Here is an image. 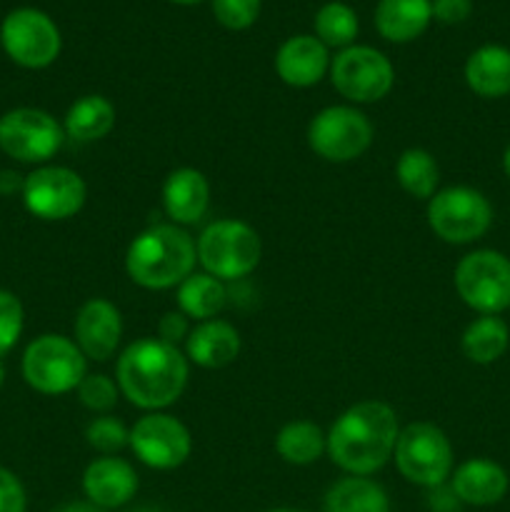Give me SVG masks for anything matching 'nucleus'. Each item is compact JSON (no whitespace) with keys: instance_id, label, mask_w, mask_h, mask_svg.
I'll use <instances>...</instances> for the list:
<instances>
[{"instance_id":"f257e3e1","label":"nucleus","mask_w":510,"mask_h":512,"mask_svg":"<svg viewBox=\"0 0 510 512\" xmlns=\"http://www.w3.org/2000/svg\"><path fill=\"white\" fill-rule=\"evenodd\" d=\"M398 418L393 408L365 400L345 410L328 433V453L350 475H370L383 468L398 443Z\"/></svg>"},{"instance_id":"f03ea898","label":"nucleus","mask_w":510,"mask_h":512,"mask_svg":"<svg viewBox=\"0 0 510 512\" xmlns=\"http://www.w3.org/2000/svg\"><path fill=\"white\" fill-rule=\"evenodd\" d=\"M188 383V363L175 345L145 338L130 345L118 360V388L143 410L173 405Z\"/></svg>"},{"instance_id":"7ed1b4c3","label":"nucleus","mask_w":510,"mask_h":512,"mask_svg":"<svg viewBox=\"0 0 510 512\" xmlns=\"http://www.w3.org/2000/svg\"><path fill=\"white\" fill-rule=\"evenodd\" d=\"M195 258L198 250L185 230L178 225H153L130 243L125 268L133 283L148 290H165L193 275Z\"/></svg>"},{"instance_id":"20e7f679","label":"nucleus","mask_w":510,"mask_h":512,"mask_svg":"<svg viewBox=\"0 0 510 512\" xmlns=\"http://www.w3.org/2000/svg\"><path fill=\"white\" fill-rule=\"evenodd\" d=\"M195 250L208 275L218 280H235L258 268L263 245L250 225L240 220H218L203 230Z\"/></svg>"},{"instance_id":"39448f33","label":"nucleus","mask_w":510,"mask_h":512,"mask_svg":"<svg viewBox=\"0 0 510 512\" xmlns=\"http://www.w3.org/2000/svg\"><path fill=\"white\" fill-rule=\"evenodd\" d=\"M23 378L43 395H63L85 378V355L63 335H40L23 355Z\"/></svg>"},{"instance_id":"423d86ee","label":"nucleus","mask_w":510,"mask_h":512,"mask_svg":"<svg viewBox=\"0 0 510 512\" xmlns=\"http://www.w3.org/2000/svg\"><path fill=\"white\" fill-rule=\"evenodd\" d=\"M493 223V208L480 190L455 185L435 193L428 203V225L440 240L453 245L483 238Z\"/></svg>"},{"instance_id":"0eeeda50","label":"nucleus","mask_w":510,"mask_h":512,"mask_svg":"<svg viewBox=\"0 0 510 512\" xmlns=\"http://www.w3.org/2000/svg\"><path fill=\"white\" fill-rule=\"evenodd\" d=\"M395 463L400 475L410 483L440 488L453 473V448L440 428L430 423H413L400 430Z\"/></svg>"},{"instance_id":"6e6552de","label":"nucleus","mask_w":510,"mask_h":512,"mask_svg":"<svg viewBox=\"0 0 510 512\" xmlns=\"http://www.w3.org/2000/svg\"><path fill=\"white\" fill-rule=\"evenodd\" d=\"M455 290L480 315L510 308V260L498 250H475L455 268Z\"/></svg>"},{"instance_id":"1a4fd4ad","label":"nucleus","mask_w":510,"mask_h":512,"mask_svg":"<svg viewBox=\"0 0 510 512\" xmlns=\"http://www.w3.org/2000/svg\"><path fill=\"white\" fill-rule=\"evenodd\" d=\"M308 143L320 158L330 163H348L363 155L373 143V125L360 110L333 105L310 120Z\"/></svg>"},{"instance_id":"9d476101","label":"nucleus","mask_w":510,"mask_h":512,"mask_svg":"<svg viewBox=\"0 0 510 512\" xmlns=\"http://www.w3.org/2000/svg\"><path fill=\"white\" fill-rule=\"evenodd\" d=\"M330 80L343 98L353 103H375L393 88V65L380 50L350 45L330 65Z\"/></svg>"},{"instance_id":"9b49d317","label":"nucleus","mask_w":510,"mask_h":512,"mask_svg":"<svg viewBox=\"0 0 510 512\" xmlns=\"http://www.w3.org/2000/svg\"><path fill=\"white\" fill-rule=\"evenodd\" d=\"M63 145V128L38 108H15L0 118V150L20 163H45Z\"/></svg>"},{"instance_id":"f8f14e48","label":"nucleus","mask_w":510,"mask_h":512,"mask_svg":"<svg viewBox=\"0 0 510 512\" xmlns=\"http://www.w3.org/2000/svg\"><path fill=\"white\" fill-rule=\"evenodd\" d=\"M0 43L23 68H45L60 53V30L35 8H18L3 20Z\"/></svg>"},{"instance_id":"ddd939ff","label":"nucleus","mask_w":510,"mask_h":512,"mask_svg":"<svg viewBox=\"0 0 510 512\" xmlns=\"http://www.w3.org/2000/svg\"><path fill=\"white\" fill-rule=\"evenodd\" d=\"M83 178L75 170L48 165L38 168L25 178L23 200L25 208L40 220H65L73 218L85 205Z\"/></svg>"},{"instance_id":"4468645a","label":"nucleus","mask_w":510,"mask_h":512,"mask_svg":"<svg viewBox=\"0 0 510 512\" xmlns=\"http://www.w3.org/2000/svg\"><path fill=\"white\" fill-rule=\"evenodd\" d=\"M130 448L148 468L173 470L188 460L190 433L180 420L163 413H150L130 430Z\"/></svg>"},{"instance_id":"2eb2a0df","label":"nucleus","mask_w":510,"mask_h":512,"mask_svg":"<svg viewBox=\"0 0 510 512\" xmlns=\"http://www.w3.org/2000/svg\"><path fill=\"white\" fill-rule=\"evenodd\" d=\"M123 335V320L110 300L93 298L78 310L75 318V345L90 360H108Z\"/></svg>"},{"instance_id":"dca6fc26","label":"nucleus","mask_w":510,"mask_h":512,"mask_svg":"<svg viewBox=\"0 0 510 512\" xmlns=\"http://www.w3.org/2000/svg\"><path fill=\"white\" fill-rule=\"evenodd\" d=\"M83 490L95 508H123L138 493V475L125 460L108 455L88 465L83 475Z\"/></svg>"},{"instance_id":"f3484780","label":"nucleus","mask_w":510,"mask_h":512,"mask_svg":"<svg viewBox=\"0 0 510 512\" xmlns=\"http://www.w3.org/2000/svg\"><path fill=\"white\" fill-rule=\"evenodd\" d=\"M328 65V48L315 35H293L280 45L275 55V70L280 80L293 88H310L320 83Z\"/></svg>"},{"instance_id":"a211bd4d","label":"nucleus","mask_w":510,"mask_h":512,"mask_svg":"<svg viewBox=\"0 0 510 512\" xmlns=\"http://www.w3.org/2000/svg\"><path fill=\"white\" fill-rule=\"evenodd\" d=\"M508 485V473L498 463L488 458H473L465 460L455 470L450 490H453L460 503L485 508V505L500 503L508 493Z\"/></svg>"},{"instance_id":"6ab92c4d","label":"nucleus","mask_w":510,"mask_h":512,"mask_svg":"<svg viewBox=\"0 0 510 512\" xmlns=\"http://www.w3.org/2000/svg\"><path fill=\"white\" fill-rule=\"evenodd\" d=\"M210 203V185L195 168H178L163 185V205L175 225L198 223Z\"/></svg>"},{"instance_id":"aec40b11","label":"nucleus","mask_w":510,"mask_h":512,"mask_svg":"<svg viewBox=\"0 0 510 512\" xmlns=\"http://www.w3.org/2000/svg\"><path fill=\"white\" fill-rule=\"evenodd\" d=\"M465 83L480 98H505L510 93V50L505 45H480L465 63Z\"/></svg>"},{"instance_id":"412c9836","label":"nucleus","mask_w":510,"mask_h":512,"mask_svg":"<svg viewBox=\"0 0 510 512\" xmlns=\"http://www.w3.org/2000/svg\"><path fill=\"white\" fill-rule=\"evenodd\" d=\"M188 358L200 368H225L240 353V335L225 320H203L188 333Z\"/></svg>"},{"instance_id":"4be33fe9","label":"nucleus","mask_w":510,"mask_h":512,"mask_svg":"<svg viewBox=\"0 0 510 512\" xmlns=\"http://www.w3.org/2000/svg\"><path fill=\"white\" fill-rule=\"evenodd\" d=\"M433 20L430 0H380L375 8V28L390 43H410Z\"/></svg>"},{"instance_id":"5701e85b","label":"nucleus","mask_w":510,"mask_h":512,"mask_svg":"<svg viewBox=\"0 0 510 512\" xmlns=\"http://www.w3.org/2000/svg\"><path fill=\"white\" fill-rule=\"evenodd\" d=\"M325 512H390V500L375 480L350 475L328 490Z\"/></svg>"},{"instance_id":"b1692460","label":"nucleus","mask_w":510,"mask_h":512,"mask_svg":"<svg viewBox=\"0 0 510 512\" xmlns=\"http://www.w3.org/2000/svg\"><path fill=\"white\" fill-rule=\"evenodd\" d=\"M115 125V108L103 95H85L75 100L65 115V133L78 143L105 138Z\"/></svg>"},{"instance_id":"393cba45","label":"nucleus","mask_w":510,"mask_h":512,"mask_svg":"<svg viewBox=\"0 0 510 512\" xmlns=\"http://www.w3.org/2000/svg\"><path fill=\"white\" fill-rule=\"evenodd\" d=\"M508 343L510 330L505 320H500L498 315H480L463 333L465 358L478 365H490L498 358H503Z\"/></svg>"},{"instance_id":"a878e982","label":"nucleus","mask_w":510,"mask_h":512,"mask_svg":"<svg viewBox=\"0 0 510 512\" xmlns=\"http://www.w3.org/2000/svg\"><path fill=\"white\" fill-rule=\"evenodd\" d=\"M225 285L223 280L213 278L208 273L188 275L178 288V305L185 318L213 320L225 305Z\"/></svg>"},{"instance_id":"bb28decb","label":"nucleus","mask_w":510,"mask_h":512,"mask_svg":"<svg viewBox=\"0 0 510 512\" xmlns=\"http://www.w3.org/2000/svg\"><path fill=\"white\" fill-rule=\"evenodd\" d=\"M275 450L290 465H310L328 450V438L323 430L308 420L288 423L275 438Z\"/></svg>"},{"instance_id":"cd10ccee","label":"nucleus","mask_w":510,"mask_h":512,"mask_svg":"<svg viewBox=\"0 0 510 512\" xmlns=\"http://www.w3.org/2000/svg\"><path fill=\"white\" fill-rule=\"evenodd\" d=\"M395 175L405 193L413 198H433L435 188H438L440 170L433 155L423 148L405 150L395 165Z\"/></svg>"},{"instance_id":"c85d7f7f","label":"nucleus","mask_w":510,"mask_h":512,"mask_svg":"<svg viewBox=\"0 0 510 512\" xmlns=\"http://www.w3.org/2000/svg\"><path fill=\"white\" fill-rule=\"evenodd\" d=\"M315 35L325 48H350L358 35V15L340 0L325 3L315 13Z\"/></svg>"},{"instance_id":"c756f323","label":"nucleus","mask_w":510,"mask_h":512,"mask_svg":"<svg viewBox=\"0 0 510 512\" xmlns=\"http://www.w3.org/2000/svg\"><path fill=\"white\" fill-rule=\"evenodd\" d=\"M88 438L90 448L100 450V453H118L125 445L130 443V433L125 425L115 418H98L88 425Z\"/></svg>"},{"instance_id":"7c9ffc66","label":"nucleus","mask_w":510,"mask_h":512,"mask_svg":"<svg viewBox=\"0 0 510 512\" xmlns=\"http://www.w3.org/2000/svg\"><path fill=\"white\" fill-rule=\"evenodd\" d=\"M213 15L223 28L245 30L258 20L260 0H213Z\"/></svg>"},{"instance_id":"2f4dec72","label":"nucleus","mask_w":510,"mask_h":512,"mask_svg":"<svg viewBox=\"0 0 510 512\" xmlns=\"http://www.w3.org/2000/svg\"><path fill=\"white\" fill-rule=\"evenodd\" d=\"M78 395L85 408L100 410V413L115 408L118 403V388L108 375H85L83 383L78 385Z\"/></svg>"},{"instance_id":"473e14b6","label":"nucleus","mask_w":510,"mask_h":512,"mask_svg":"<svg viewBox=\"0 0 510 512\" xmlns=\"http://www.w3.org/2000/svg\"><path fill=\"white\" fill-rule=\"evenodd\" d=\"M23 333V305L8 290H0V355L8 353Z\"/></svg>"},{"instance_id":"72a5a7b5","label":"nucleus","mask_w":510,"mask_h":512,"mask_svg":"<svg viewBox=\"0 0 510 512\" xmlns=\"http://www.w3.org/2000/svg\"><path fill=\"white\" fill-rule=\"evenodd\" d=\"M0 512H25L23 485L5 468H0Z\"/></svg>"},{"instance_id":"f704fd0d","label":"nucleus","mask_w":510,"mask_h":512,"mask_svg":"<svg viewBox=\"0 0 510 512\" xmlns=\"http://www.w3.org/2000/svg\"><path fill=\"white\" fill-rule=\"evenodd\" d=\"M433 18L445 25H458L473 13V0H430Z\"/></svg>"},{"instance_id":"c9c22d12","label":"nucleus","mask_w":510,"mask_h":512,"mask_svg":"<svg viewBox=\"0 0 510 512\" xmlns=\"http://www.w3.org/2000/svg\"><path fill=\"white\" fill-rule=\"evenodd\" d=\"M158 333H160V340L175 345L178 340H183L185 335H188V320H185L183 313L163 315L158 325Z\"/></svg>"},{"instance_id":"e433bc0d","label":"nucleus","mask_w":510,"mask_h":512,"mask_svg":"<svg viewBox=\"0 0 510 512\" xmlns=\"http://www.w3.org/2000/svg\"><path fill=\"white\" fill-rule=\"evenodd\" d=\"M60 512H100V510H95V505L93 508H90V505H68V508Z\"/></svg>"},{"instance_id":"4c0bfd02","label":"nucleus","mask_w":510,"mask_h":512,"mask_svg":"<svg viewBox=\"0 0 510 512\" xmlns=\"http://www.w3.org/2000/svg\"><path fill=\"white\" fill-rule=\"evenodd\" d=\"M503 170H505V175H508V180H510V145H508V150H505V155H503Z\"/></svg>"},{"instance_id":"58836bf2","label":"nucleus","mask_w":510,"mask_h":512,"mask_svg":"<svg viewBox=\"0 0 510 512\" xmlns=\"http://www.w3.org/2000/svg\"><path fill=\"white\" fill-rule=\"evenodd\" d=\"M170 3H178V5H193V3H200V0H170Z\"/></svg>"},{"instance_id":"ea45409f","label":"nucleus","mask_w":510,"mask_h":512,"mask_svg":"<svg viewBox=\"0 0 510 512\" xmlns=\"http://www.w3.org/2000/svg\"><path fill=\"white\" fill-rule=\"evenodd\" d=\"M268 512H300V510H290V508H278V510H268Z\"/></svg>"},{"instance_id":"a19ab883","label":"nucleus","mask_w":510,"mask_h":512,"mask_svg":"<svg viewBox=\"0 0 510 512\" xmlns=\"http://www.w3.org/2000/svg\"><path fill=\"white\" fill-rule=\"evenodd\" d=\"M3 380H5V370H3V365H0V385H3Z\"/></svg>"}]
</instances>
